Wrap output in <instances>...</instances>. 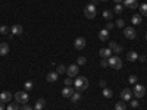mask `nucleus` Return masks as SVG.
<instances>
[{"label":"nucleus","instance_id":"1","mask_svg":"<svg viewBox=\"0 0 147 110\" xmlns=\"http://www.w3.org/2000/svg\"><path fill=\"white\" fill-rule=\"evenodd\" d=\"M74 85H75V90L81 93V91L88 88V79L85 78V76H78L75 79V82H74Z\"/></svg>","mask_w":147,"mask_h":110},{"label":"nucleus","instance_id":"2","mask_svg":"<svg viewBox=\"0 0 147 110\" xmlns=\"http://www.w3.org/2000/svg\"><path fill=\"white\" fill-rule=\"evenodd\" d=\"M15 100H16V103L27 104V103H28V100H30V95H28V93H27V91H18V93L15 94Z\"/></svg>","mask_w":147,"mask_h":110},{"label":"nucleus","instance_id":"3","mask_svg":"<svg viewBox=\"0 0 147 110\" xmlns=\"http://www.w3.org/2000/svg\"><path fill=\"white\" fill-rule=\"evenodd\" d=\"M96 12H97L96 6L88 3L87 6H85V9H84V15H85V18H88V19H94L96 18Z\"/></svg>","mask_w":147,"mask_h":110},{"label":"nucleus","instance_id":"4","mask_svg":"<svg viewBox=\"0 0 147 110\" xmlns=\"http://www.w3.org/2000/svg\"><path fill=\"white\" fill-rule=\"evenodd\" d=\"M109 66H112L113 69H121L122 68V60L118 56H112L109 57Z\"/></svg>","mask_w":147,"mask_h":110},{"label":"nucleus","instance_id":"5","mask_svg":"<svg viewBox=\"0 0 147 110\" xmlns=\"http://www.w3.org/2000/svg\"><path fill=\"white\" fill-rule=\"evenodd\" d=\"M132 94L136 95L137 99H141V97H144V94H146L144 85H141V84H136V87H134V90H132Z\"/></svg>","mask_w":147,"mask_h":110},{"label":"nucleus","instance_id":"6","mask_svg":"<svg viewBox=\"0 0 147 110\" xmlns=\"http://www.w3.org/2000/svg\"><path fill=\"white\" fill-rule=\"evenodd\" d=\"M78 72H80L78 65H71V66L66 68V73H68V76H71V78H75L78 75Z\"/></svg>","mask_w":147,"mask_h":110},{"label":"nucleus","instance_id":"7","mask_svg":"<svg viewBox=\"0 0 147 110\" xmlns=\"http://www.w3.org/2000/svg\"><path fill=\"white\" fill-rule=\"evenodd\" d=\"M124 35L127 37L128 40H134V38L137 37V31L134 30L132 27H127V28L124 30Z\"/></svg>","mask_w":147,"mask_h":110},{"label":"nucleus","instance_id":"8","mask_svg":"<svg viewBox=\"0 0 147 110\" xmlns=\"http://www.w3.org/2000/svg\"><path fill=\"white\" fill-rule=\"evenodd\" d=\"M121 99L124 100V101H129V100L132 99V90L124 88V90L121 91Z\"/></svg>","mask_w":147,"mask_h":110},{"label":"nucleus","instance_id":"9","mask_svg":"<svg viewBox=\"0 0 147 110\" xmlns=\"http://www.w3.org/2000/svg\"><path fill=\"white\" fill-rule=\"evenodd\" d=\"M85 44H87V43H85L84 37H78V38L75 40V43H74V46H75L77 50H82V48L85 47Z\"/></svg>","mask_w":147,"mask_h":110},{"label":"nucleus","instance_id":"10","mask_svg":"<svg viewBox=\"0 0 147 110\" xmlns=\"http://www.w3.org/2000/svg\"><path fill=\"white\" fill-rule=\"evenodd\" d=\"M12 100V94L9 91H3V93H0V101H3V103H9Z\"/></svg>","mask_w":147,"mask_h":110},{"label":"nucleus","instance_id":"11","mask_svg":"<svg viewBox=\"0 0 147 110\" xmlns=\"http://www.w3.org/2000/svg\"><path fill=\"white\" fill-rule=\"evenodd\" d=\"M124 5L128 7V9H137L140 5L137 0H124Z\"/></svg>","mask_w":147,"mask_h":110},{"label":"nucleus","instance_id":"12","mask_svg":"<svg viewBox=\"0 0 147 110\" xmlns=\"http://www.w3.org/2000/svg\"><path fill=\"white\" fill-rule=\"evenodd\" d=\"M112 50H110L109 47H106V48H100V52H99V54L102 56V59H107L109 56H112Z\"/></svg>","mask_w":147,"mask_h":110},{"label":"nucleus","instance_id":"13","mask_svg":"<svg viewBox=\"0 0 147 110\" xmlns=\"http://www.w3.org/2000/svg\"><path fill=\"white\" fill-rule=\"evenodd\" d=\"M46 78H47L49 82H56L57 78H59V73H57V72H49Z\"/></svg>","mask_w":147,"mask_h":110},{"label":"nucleus","instance_id":"14","mask_svg":"<svg viewBox=\"0 0 147 110\" xmlns=\"http://www.w3.org/2000/svg\"><path fill=\"white\" fill-rule=\"evenodd\" d=\"M74 93H75V91H74L72 87H65V88L62 90V95L66 97V99H71V95H72Z\"/></svg>","mask_w":147,"mask_h":110},{"label":"nucleus","instance_id":"15","mask_svg":"<svg viewBox=\"0 0 147 110\" xmlns=\"http://www.w3.org/2000/svg\"><path fill=\"white\" fill-rule=\"evenodd\" d=\"M10 32L13 34V35H21L24 32V28H22V25H13V27H12V30H10Z\"/></svg>","mask_w":147,"mask_h":110},{"label":"nucleus","instance_id":"16","mask_svg":"<svg viewBox=\"0 0 147 110\" xmlns=\"http://www.w3.org/2000/svg\"><path fill=\"white\" fill-rule=\"evenodd\" d=\"M9 53V44L7 43H2L0 44V56H6Z\"/></svg>","mask_w":147,"mask_h":110},{"label":"nucleus","instance_id":"17","mask_svg":"<svg viewBox=\"0 0 147 110\" xmlns=\"http://www.w3.org/2000/svg\"><path fill=\"white\" fill-rule=\"evenodd\" d=\"M107 38H109V31L105 28V30H102L99 32V40L100 41H107Z\"/></svg>","mask_w":147,"mask_h":110},{"label":"nucleus","instance_id":"18","mask_svg":"<svg viewBox=\"0 0 147 110\" xmlns=\"http://www.w3.org/2000/svg\"><path fill=\"white\" fill-rule=\"evenodd\" d=\"M141 19H143V16H141V15H132V16H131V22H132V25H140V23H141Z\"/></svg>","mask_w":147,"mask_h":110},{"label":"nucleus","instance_id":"19","mask_svg":"<svg viewBox=\"0 0 147 110\" xmlns=\"http://www.w3.org/2000/svg\"><path fill=\"white\" fill-rule=\"evenodd\" d=\"M46 106V101H44V99H38L35 101V106H34V109L35 110H43V107Z\"/></svg>","mask_w":147,"mask_h":110},{"label":"nucleus","instance_id":"20","mask_svg":"<svg viewBox=\"0 0 147 110\" xmlns=\"http://www.w3.org/2000/svg\"><path fill=\"white\" fill-rule=\"evenodd\" d=\"M80 100H81V93L80 91H75V93L71 95V101L72 103H78Z\"/></svg>","mask_w":147,"mask_h":110},{"label":"nucleus","instance_id":"21","mask_svg":"<svg viewBox=\"0 0 147 110\" xmlns=\"http://www.w3.org/2000/svg\"><path fill=\"white\" fill-rule=\"evenodd\" d=\"M112 16H113V12L112 10H109V9H105L103 10V18L106 21H110V19H112Z\"/></svg>","mask_w":147,"mask_h":110},{"label":"nucleus","instance_id":"22","mask_svg":"<svg viewBox=\"0 0 147 110\" xmlns=\"http://www.w3.org/2000/svg\"><path fill=\"white\" fill-rule=\"evenodd\" d=\"M138 9H140V15H141V16H147V3L140 5Z\"/></svg>","mask_w":147,"mask_h":110},{"label":"nucleus","instance_id":"23","mask_svg":"<svg viewBox=\"0 0 147 110\" xmlns=\"http://www.w3.org/2000/svg\"><path fill=\"white\" fill-rule=\"evenodd\" d=\"M127 59L129 60V62H134V60L138 59V54H137L136 52H129V53L127 54Z\"/></svg>","mask_w":147,"mask_h":110},{"label":"nucleus","instance_id":"24","mask_svg":"<svg viewBox=\"0 0 147 110\" xmlns=\"http://www.w3.org/2000/svg\"><path fill=\"white\" fill-rule=\"evenodd\" d=\"M103 95L106 97V99H110V97L113 95V93H112V90H110V88H103Z\"/></svg>","mask_w":147,"mask_h":110},{"label":"nucleus","instance_id":"25","mask_svg":"<svg viewBox=\"0 0 147 110\" xmlns=\"http://www.w3.org/2000/svg\"><path fill=\"white\" fill-rule=\"evenodd\" d=\"M122 50H124V47H122V46H119V44H116V46L112 48V52H113L115 54H119V53H122Z\"/></svg>","mask_w":147,"mask_h":110},{"label":"nucleus","instance_id":"26","mask_svg":"<svg viewBox=\"0 0 147 110\" xmlns=\"http://www.w3.org/2000/svg\"><path fill=\"white\" fill-rule=\"evenodd\" d=\"M115 110H127V104L125 103H116L115 104Z\"/></svg>","mask_w":147,"mask_h":110},{"label":"nucleus","instance_id":"27","mask_svg":"<svg viewBox=\"0 0 147 110\" xmlns=\"http://www.w3.org/2000/svg\"><path fill=\"white\" fill-rule=\"evenodd\" d=\"M56 72L59 73V75H62V73H65V72H66V66H63V65H57Z\"/></svg>","mask_w":147,"mask_h":110},{"label":"nucleus","instance_id":"28","mask_svg":"<svg viewBox=\"0 0 147 110\" xmlns=\"http://www.w3.org/2000/svg\"><path fill=\"white\" fill-rule=\"evenodd\" d=\"M122 10H124V6H122L121 3H118V5L115 6V10H113V12H115V13H118V15H121Z\"/></svg>","mask_w":147,"mask_h":110},{"label":"nucleus","instance_id":"29","mask_svg":"<svg viewBox=\"0 0 147 110\" xmlns=\"http://www.w3.org/2000/svg\"><path fill=\"white\" fill-rule=\"evenodd\" d=\"M85 62H87V59H85L84 56H80L78 60H77V65L78 66H82V65H85Z\"/></svg>","mask_w":147,"mask_h":110},{"label":"nucleus","instance_id":"30","mask_svg":"<svg viewBox=\"0 0 147 110\" xmlns=\"http://www.w3.org/2000/svg\"><path fill=\"white\" fill-rule=\"evenodd\" d=\"M24 87H25V90H27V91H31V90L34 88V84H32L31 81H27L25 84H24Z\"/></svg>","mask_w":147,"mask_h":110},{"label":"nucleus","instance_id":"31","mask_svg":"<svg viewBox=\"0 0 147 110\" xmlns=\"http://www.w3.org/2000/svg\"><path fill=\"white\" fill-rule=\"evenodd\" d=\"M115 25H116L118 28H124V27H125V21L119 18V19H118V21L115 22Z\"/></svg>","mask_w":147,"mask_h":110},{"label":"nucleus","instance_id":"32","mask_svg":"<svg viewBox=\"0 0 147 110\" xmlns=\"http://www.w3.org/2000/svg\"><path fill=\"white\" fill-rule=\"evenodd\" d=\"M7 110H19V106H18L16 103H10V104L7 106Z\"/></svg>","mask_w":147,"mask_h":110},{"label":"nucleus","instance_id":"33","mask_svg":"<svg viewBox=\"0 0 147 110\" xmlns=\"http://www.w3.org/2000/svg\"><path fill=\"white\" fill-rule=\"evenodd\" d=\"M137 79H138V78H137L136 75H131V76L128 78V82H129V84H134V85H136V84H137Z\"/></svg>","mask_w":147,"mask_h":110},{"label":"nucleus","instance_id":"34","mask_svg":"<svg viewBox=\"0 0 147 110\" xmlns=\"http://www.w3.org/2000/svg\"><path fill=\"white\" fill-rule=\"evenodd\" d=\"M129 101H131L129 104H131V107H132V109H137V107L140 106V103H138V100H129Z\"/></svg>","mask_w":147,"mask_h":110},{"label":"nucleus","instance_id":"35","mask_svg":"<svg viewBox=\"0 0 147 110\" xmlns=\"http://www.w3.org/2000/svg\"><path fill=\"white\" fill-rule=\"evenodd\" d=\"M72 84H74V79H72L71 76H68V78L65 79V85H66V87H71Z\"/></svg>","mask_w":147,"mask_h":110},{"label":"nucleus","instance_id":"36","mask_svg":"<svg viewBox=\"0 0 147 110\" xmlns=\"http://www.w3.org/2000/svg\"><path fill=\"white\" fill-rule=\"evenodd\" d=\"M9 32V28L6 27V25H2L0 27V34H7Z\"/></svg>","mask_w":147,"mask_h":110},{"label":"nucleus","instance_id":"37","mask_svg":"<svg viewBox=\"0 0 147 110\" xmlns=\"http://www.w3.org/2000/svg\"><path fill=\"white\" fill-rule=\"evenodd\" d=\"M100 65H102L103 68H107V66H109V59H102Z\"/></svg>","mask_w":147,"mask_h":110},{"label":"nucleus","instance_id":"38","mask_svg":"<svg viewBox=\"0 0 147 110\" xmlns=\"http://www.w3.org/2000/svg\"><path fill=\"white\" fill-rule=\"evenodd\" d=\"M113 27H115V23H112V22H107V23H106V30H107V31H110Z\"/></svg>","mask_w":147,"mask_h":110},{"label":"nucleus","instance_id":"39","mask_svg":"<svg viewBox=\"0 0 147 110\" xmlns=\"http://www.w3.org/2000/svg\"><path fill=\"white\" fill-rule=\"evenodd\" d=\"M21 110H32V107L28 106V103H27V104H24V106L21 107Z\"/></svg>","mask_w":147,"mask_h":110},{"label":"nucleus","instance_id":"40","mask_svg":"<svg viewBox=\"0 0 147 110\" xmlns=\"http://www.w3.org/2000/svg\"><path fill=\"white\" fill-rule=\"evenodd\" d=\"M138 60H140V62H144V60H146V56H144V54H138Z\"/></svg>","mask_w":147,"mask_h":110},{"label":"nucleus","instance_id":"41","mask_svg":"<svg viewBox=\"0 0 147 110\" xmlns=\"http://www.w3.org/2000/svg\"><path fill=\"white\" fill-rule=\"evenodd\" d=\"M115 46H116V43H115V41H110V43H109V48H110V50H112V48H113Z\"/></svg>","mask_w":147,"mask_h":110},{"label":"nucleus","instance_id":"42","mask_svg":"<svg viewBox=\"0 0 147 110\" xmlns=\"http://www.w3.org/2000/svg\"><path fill=\"white\" fill-rule=\"evenodd\" d=\"M100 87L102 88H106V81H103V79L100 81Z\"/></svg>","mask_w":147,"mask_h":110},{"label":"nucleus","instance_id":"43","mask_svg":"<svg viewBox=\"0 0 147 110\" xmlns=\"http://www.w3.org/2000/svg\"><path fill=\"white\" fill-rule=\"evenodd\" d=\"M0 110H5V103L0 101Z\"/></svg>","mask_w":147,"mask_h":110},{"label":"nucleus","instance_id":"44","mask_svg":"<svg viewBox=\"0 0 147 110\" xmlns=\"http://www.w3.org/2000/svg\"><path fill=\"white\" fill-rule=\"evenodd\" d=\"M96 3H97V0H90V5H94L96 6Z\"/></svg>","mask_w":147,"mask_h":110},{"label":"nucleus","instance_id":"45","mask_svg":"<svg viewBox=\"0 0 147 110\" xmlns=\"http://www.w3.org/2000/svg\"><path fill=\"white\" fill-rule=\"evenodd\" d=\"M113 2H116V5H118V3H121V2H122V0H113Z\"/></svg>","mask_w":147,"mask_h":110},{"label":"nucleus","instance_id":"46","mask_svg":"<svg viewBox=\"0 0 147 110\" xmlns=\"http://www.w3.org/2000/svg\"><path fill=\"white\" fill-rule=\"evenodd\" d=\"M144 38H146V40H147V34H146V37H144Z\"/></svg>","mask_w":147,"mask_h":110},{"label":"nucleus","instance_id":"47","mask_svg":"<svg viewBox=\"0 0 147 110\" xmlns=\"http://www.w3.org/2000/svg\"><path fill=\"white\" fill-rule=\"evenodd\" d=\"M102 2H107V0H102Z\"/></svg>","mask_w":147,"mask_h":110}]
</instances>
